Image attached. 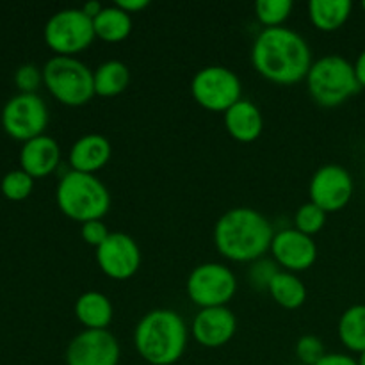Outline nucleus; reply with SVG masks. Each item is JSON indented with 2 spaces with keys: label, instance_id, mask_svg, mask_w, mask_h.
<instances>
[{
  "label": "nucleus",
  "instance_id": "1",
  "mask_svg": "<svg viewBox=\"0 0 365 365\" xmlns=\"http://www.w3.org/2000/svg\"><path fill=\"white\" fill-rule=\"evenodd\" d=\"M252 63L267 81L291 86L307 78L314 61L305 38L282 25L259 32L252 46Z\"/></svg>",
  "mask_w": 365,
  "mask_h": 365
},
{
  "label": "nucleus",
  "instance_id": "2",
  "mask_svg": "<svg viewBox=\"0 0 365 365\" xmlns=\"http://www.w3.org/2000/svg\"><path fill=\"white\" fill-rule=\"evenodd\" d=\"M271 221L252 207H235L221 214L214 227L216 250L234 262H255L271 250Z\"/></svg>",
  "mask_w": 365,
  "mask_h": 365
},
{
  "label": "nucleus",
  "instance_id": "3",
  "mask_svg": "<svg viewBox=\"0 0 365 365\" xmlns=\"http://www.w3.org/2000/svg\"><path fill=\"white\" fill-rule=\"evenodd\" d=\"M189 328L184 317L171 309H155L139 319L134 330V346L150 365H173L184 356Z\"/></svg>",
  "mask_w": 365,
  "mask_h": 365
},
{
  "label": "nucleus",
  "instance_id": "4",
  "mask_svg": "<svg viewBox=\"0 0 365 365\" xmlns=\"http://www.w3.org/2000/svg\"><path fill=\"white\" fill-rule=\"evenodd\" d=\"M56 202L61 212L78 223L103 220L110 207V192L96 175L68 171L56 189Z\"/></svg>",
  "mask_w": 365,
  "mask_h": 365
},
{
  "label": "nucleus",
  "instance_id": "5",
  "mask_svg": "<svg viewBox=\"0 0 365 365\" xmlns=\"http://www.w3.org/2000/svg\"><path fill=\"white\" fill-rule=\"evenodd\" d=\"M305 81L310 96L323 107L341 106L360 89L355 66L337 53L314 61Z\"/></svg>",
  "mask_w": 365,
  "mask_h": 365
},
{
  "label": "nucleus",
  "instance_id": "6",
  "mask_svg": "<svg viewBox=\"0 0 365 365\" xmlns=\"http://www.w3.org/2000/svg\"><path fill=\"white\" fill-rule=\"evenodd\" d=\"M43 84L57 102L81 107L95 96L93 70L77 57L56 56L43 66Z\"/></svg>",
  "mask_w": 365,
  "mask_h": 365
},
{
  "label": "nucleus",
  "instance_id": "7",
  "mask_svg": "<svg viewBox=\"0 0 365 365\" xmlns=\"http://www.w3.org/2000/svg\"><path fill=\"white\" fill-rule=\"evenodd\" d=\"M45 43L57 56L73 57L93 43L95 29L93 20L82 11V7H68L57 11L45 25Z\"/></svg>",
  "mask_w": 365,
  "mask_h": 365
},
{
  "label": "nucleus",
  "instance_id": "8",
  "mask_svg": "<svg viewBox=\"0 0 365 365\" xmlns=\"http://www.w3.org/2000/svg\"><path fill=\"white\" fill-rule=\"evenodd\" d=\"M191 95L203 109L227 113L242 98V82L230 68L210 64L195 73L191 81Z\"/></svg>",
  "mask_w": 365,
  "mask_h": 365
},
{
  "label": "nucleus",
  "instance_id": "9",
  "mask_svg": "<svg viewBox=\"0 0 365 365\" xmlns=\"http://www.w3.org/2000/svg\"><path fill=\"white\" fill-rule=\"evenodd\" d=\"M185 291L200 309L227 307L237 291V278L225 264L205 262L189 273Z\"/></svg>",
  "mask_w": 365,
  "mask_h": 365
},
{
  "label": "nucleus",
  "instance_id": "10",
  "mask_svg": "<svg viewBox=\"0 0 365 365\" xmlns=\"http://www.w3.org/2000/svg\"><path fill=\"white\" fill-rule=\"evenodd\" d=\"M48 125V109L36 93H18L2 109V127L18 141H31L43 135Z\"/></svg>",
  "mask_w": 365,
  "mask_h": 365
},
{
  "label": "nucleus",
  "instance_id": "11",
  "mask_svg": "<svg viewBox=\"0 0 365 365\" xmlns=\"http://www.w3.org/2000/svg\"><path fill=\"white\" fill-rule=\"evenodd\" d=\"M353 192L355 184L351 173L339 164H324L310 178V202L321 207L327 214L344 209L353 198Z\"/></svg>",
  "mask_w": 365,
  "mask_h": 365
},
{
  "label": "nucleus",
  "instance_id": "12",
  "mask_svg": "<svg viewBox=\"0 0 365 365\" xmlns=\"http://www.w3.org/2000/svg\"><path fill=\"white\" fill-rule=\"evenodd\" d=\"M96 264L106 277L128 280L141 267V248L123 232H110L109 237L96 248Z\"/></svg>",
  "mask_w": 365,
  "mask_h": 365
},
{
  "label": "nucleus",
  "instance_id": "13",
  "mask_svg": "<svg viewBox=\"0 0 365 365\" xmlns=\"http://www.w3.org/2000/svg\"><path fill=\"white\" fill-rule=\"evenodd\" d=\"M121 348L109 330H82L66 348V365H118Z\"/></svg>",
  "mask_w": 365,
  "mask_h": 365
},
{
  "label": "nucleus",
  "instance_id": "14",
  "mask_svg": "<svg viewBox=\"0 0 365 365\" xmlns=\"http://www.w3.org/2000/svg\"><path fill=\"white\" fill-rule=\"evenodd\" d=\"M271 255L278 266L294 273V271L309 269L316 264L317 246L310 235L296 228H284L274 234L271 242Z\"/></svg>",
  "mask_w": 365,
  "mask_h": 365
},
{
  "label": "nucleus",
  "instance_id": "15",
  "mask_svg": "<svg viewBox=\"0 0 365 365\" xmlns=\"http://www.w3.org/2000/svg\"><path fill=\"white\" fill-rule=\"evenodd\" d=\"M189 330H191L195 341L203 348H223L234 339L235 330H237V319L228 307L200 309Z\"/></svg>",
  "mask_w": 365,
  "mask_h": 365
},
{
  "label": "nucleus",
  "instance_id": "16",
  "mask_svg": "<svg viewBox=\"0 0 365 365\" xmlns=\"http://www.w3.org/2000/svg\"><path fill=\"white\" fill-rule=\"evenodd\" d=\"M61 163V148L50 135L43 134L24 143L20 152V166L32 178L52 175Z\"/></svg>",
  "mask_w": 365,
  "mask_h": 365
},
{
  "label": "nucleus",
  "instance_id": "17",
  "mask_svg": "<svg viewBox=\"0 0 365 365\" xmlns=\"http://www.w3.org/2000/svg\"><path fill=\"white\" fill-rule=\"evenodd\" d=\"M113 145L102 134H86L73 143L70 150V164L73 171L95 175L109 163Z\"/></svg>",
  "mask_w": 365,
  "mask_h": 365
},
{
  "label": "nucleus",
  "instance_id": "18",
  "mask_svg": "<svg viewBox=\"0 0 365 365\" xmlns=\"http://www.w3.org/2000/svg\"><path fill=\"white\" fill-rule=\"evenodd\" d=\"M225 128L235 141L253 143L262 134V113L252 100L241 98L225 113Z\"/></svg>",
  "mask_w": 365,
  "mask_h": 365
},
{
  "label": "nucleus",
  "instance_id": "19",
  "mask_svg": "<svg viewBox=\"0 0 365 365\" xmlns=\"http://www.w3.org/2000/svg\"><path fill=\"white\" fill-rule=\"evenodd\" d=\"M75 316L86 330H107L114 316L113 303L103 292L88 291L75 302Z\"/></svg>",
  "mask_w": 365,
  "mask_h": 365
},
{
  "label": "nucleus",
  "instance_id": "20",
  "mask_svg": "<svg viewBox=\"0 0 365 365\" xmlns=\"http://www.w3.org/2000/svg\"><path fill=\"white\" fill-rule=\"evenodd\" d=\"M95 36L106 43H120L132 32V16L114 4L107 6L93 18Z\"/></svg>",
  "mask_w": 365,
  "mask_h": 365
},
{
  "label": "nucleus",
  "instance_id": "21",
  "mask_svg": "<svg viewBox=\"0 0 365 365\" xmlns=\"http://www.w3.org/2000/svg\"><path fill=\"white\" fill-rule=\"evenodd\" d=\"M353 11L349 0H310L309 18L319 31L334 32L348 21Z\"/></svg>",
  "mask_w": 365,
  "mask_h": 365
},
{
  "label": "nucleus",
  "instance_id": "22",
  "mask_svg": "<svg viewBox=\"0 0 365 365\" xmlns=\"http://www.w3.org/2000/svg\"><path fill=\"white\" fill-rule=\"evenodd\" d=\"M93 82H95V95L103 98L118 96L130 84V70L121 61H106L93 71Z\"/></svg>",
  "mask_w": 365,
  "mask_h": 365
},
{
  "label": "nucleus",
  "instance_id": "23",
  "mask_svg": "<svg viewBox=\"0 0 365 365\" xmlns=\"http://www.w3.org/2000/svg\"><path fill=\"white\" fill-rule=\"evenodd\" d=\"M269 294L274 302L287 310L299 309L307 302V287L302 278L291 271H280L269 285Z\"/></svg>",
  "mask_w": 365,
  "mask_h": 365
},
{
  "label": "nucleus",
  "instance_id": "24",
  "mask_svg": "<svg viewBox=\"0 0 365 365\" xmlns=\"http://www.w3.org/2000/svg\"><path fill=\"white\" fill-rule=\"evenodd\" d=\"M339 339L353 353L365 351V305H353L339 319Z\"/></svg>",
  "mask_w": 365,
  "mask_h": 365
},
{
  "label": "nucleus",
  "instance_id": "25",
  "mask_svg": "<svg viewBox=\"0 0 365 365\" xmlns=\"http://www.w3.org/2000/svg\"><path fill=\"white\" fill-rule=\"evenodd\" d=\"M292 11L291 0H259L255 2V16L266 29L282 27Z\"/></svg>",
  "mask_w": 365,
  "mask_h": 365
},
{
  "label": "nucleus",
  "instance_id": "26",
  "mask_svg": "<svg viewBox=\"0 0 365 365\" xmlns=\"http://www.w3.org/2000/svg\"><path fill=\"white\" fill-rule=\"evenodd\" d=\"M327 225V212H324L321 207H317L316 203L307 202L302 207H298L294 214V228L296 230L303 232V234L314 237L316 234H319L321 230Z\"/></svg>",
  "mask_w": 365,
  "mask_h": 365
},
{
  "label": "nucleus",
  "instance_id": "27",
  "mask_svg": "<svg viewBox=\"0 0 365 365\" xmlns=\"http://www.w3.org/2000/svg\"><path fill=\"white\" fill-rule=\"evenodd\" d=\"M0 189L7 200L21 202V200H27L31 196L32 189H34V178L25 173L24 170H13L2 178Z\"/></svg>",
  "mask_w": 365,
  "mask_h": 365
},
{
  "label": "nucleus",
  "instance_id": "28",
  "mask_svg": "<svg viewBox=\"0 0 365 365\" xmlns=\"http://www.w3.org/2000/svg\"><path fill=\"white\" fill-rule=\"evenodd\" d=\"M280 273V266L271 259H259L252 262V267L248 271V282L252 287L259 291H267L273 282V278Z\"/></svg>",
  "mask_w": 365,
  "mask_h": 365
},
{
  "label": "nucleus",
  "instance_id": "29",
  "mask_svg": "<svg viewBox=\"0 0 365 365\" xmlns=\"http://www.w3.org/2000/svg\"><path fill=\"white\" fill-rule=\"evenodd\" d=\"M324 355H327V349H324L323 341L317 335H303L296 342V356L302 364L316 365Z\"/></svg>",
  "mask_w": 365,
  "mask_h": 365
},
{
  "label": "nucleus",
  "instance_id": "30",
  "mask_svg": "<svg viewBox=\"0 0 365 365\" xmlns=\"http://www.w3.org/2000/svg\"><path fill=\"white\" fill-rule=\"evenodd\" d=\"M43 82V70L36 64H21L14 71V84L20 93H36Z\"/></svg>",
  "mask_w": 365,
  "mask_h": 365
},
{
  "label": "nucleus",
  "instance_id": "31",
  "mask_svg": "<svg viewBox=\"0 0 365 365\" xmlns=\"http://www.w3.org/2000/svg\"><path fill=\"white\" fill-rule=\"evenodd\" d=\"M81 235L88 245L98 248V246L109 237L110 232L109 228H107V225L103 223V220H93V221H88V223H82Z\"/></svg>",
  "mask_w": 365,
  "mask_h": 365
},
{
  "label": "nucleus",
  "instance_id": "32",
  "mask_svg": "<svg viewBox=\"0 0 365 365\" xmlns=\"http://www.w3.org/2000/svg\"><path fill=\"white\" fill-rule=\"evenodd\" d=\"M316 365H359V362L344 353H327Z\"/></svg>",
  "mask_w": 365,
  "mask_h": 365
},
{
  "label": "nucleus",
  "instance_id": "33",
  "mask_svg": "<svg viewBox=\"0 0 365 365\" xmlns=\"http://www.w3.org/2000/svg\"><path fill=\"white\" fill-rule=\"evenodd\" d=\"M116 6L132 16L134 13L146 9L150 6V0H118Z\"/></svg>",
  "mask_w": 365,
  "mask_h": 365
},
{
  "label": "nucleus",
  "instance_id": "34",
  "mask_svg": "<svg viewBox=\"0 0 365 365\" xmlns=\"http://www.w3.org/2000/svg\"><path fill=\"white\" fill-rule=\"evenodd\" d=\"M355 75H356V81H359L360 88H365V50L356 57L355 61Z\"/></svg>",
  "mask_w": 365,
  "mask_h": 365
},
{
  "label": "nucleus",
  "instance_id": "35",
  "mask_svg": "<svg viewBox=\"0 0 365 365\" xmlns=\"http://www.w3.org/2000/svg\"><path fill=\"white\" fill-rule=\"evenodd\" d=\"M102 9H103V6H102V4H100V2H96V0H89V2H86L84 6H82V11H84V13L88 14V16L91 18V20H93V18H95L96 14H98Z\"/></svg>",
  "mask_w": 365,
  "mask_h": 365
},
{
  "label": "nucleus",
  "instance_id": "36",
  "mask_svg": "<svg viewBox=\"0 0 365 365\" xmlns=\"http://www.w3.org/2000/svg\"><path fill=\"white\" fill-rule=\"evenodd\" d=\"M356 362H359V365H365V351L360 353L359 360H356Z\"/></svg>",
  "mask_w": 365,
  "mask_h": 365
},
{
  "label": "nucleus",
  "instance_id": "37",
  "mask_svg": "<svg viewBox=\"0 0 365 365\" xmlns=\"http://www.w3.org/2000/svg\"><path fill=\"white\" fill-rule=\"evenodd\" d=\"M362 9L365 11V0H364V2H362Z\"/></svg>",
  "mask_w": 365,
  "mask_h": 365
}]
</instances>
